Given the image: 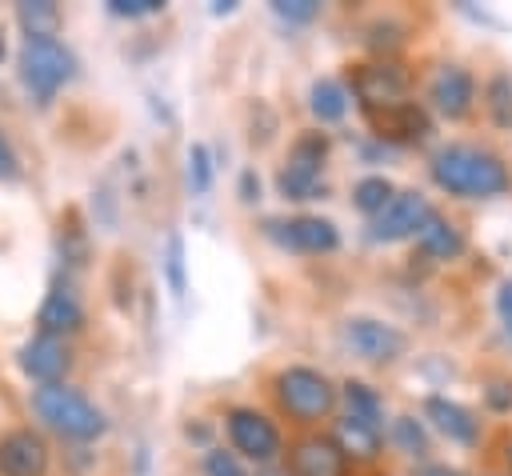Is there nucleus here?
<instances>
[{"label": "nucleus", "mask_w": 512, "mask_h": 476, "mask_svg": "<svg viewBox=\"0 0 512 476\" xmlns=\"http://www.w3.org/2000/svg\"><path fill=\"white\" fill-rule=\"evenodd\" d=\"M432 180L452 196H504L512 176L500 156L472 148V144H448L432 156Z\"/></svg>", "instance_id": "obj_1"}, {"label": "nucleus", "mask_w": 512, "mask_h": 476, "mask_svg": "<svg viewBox=\"0 0 512 476\" xmlns=\"http://www.w3.org/2000/svg\"><path fill=\"white\" fill-rule=\"evenodd\" d=\"M32 408H36V416H40L52 432H60V436H68V440H96V436L108 428L104 412H100L84 392H76V388H68V384H40V388L32 392Z\"/></svg>", "instance_id": "obj_2"}, {"label": "nucleus", "mask_w": 512, "mask_h": 476, "mask_svg": "<svg viewBox=\"0 0 512 476\" xmlns=\"http://www.w3.org/2000/svg\"><path fill=\"white\" fill-rule=\"evenodd\" d=\"M20 76H24L28 92L40 104H48L76 76V56L60 40H24V48H20Z\"/></svg>", "instance_id": "obj_3"}, {"label": "nucleus", "mask_w": 512, "mask_h": 476, "mask_svg": "<svg viewBox=\"0 0 512 476\" xmlns=\"http://www.w3.org/2000/svg\"><path fill=\"white\" fill-rule=\"evenodd\" d=\"M276 396L280 404L300 416V420H320L332 412L336 404V388L328 384V376H320L316 368H284L276 376Z\"/></svg>", "instance_id": "obj_4"}, {"label": "nucleus", "mask_w": 512, "mask_h": 476, "mask_svg": "<svg viewBox=\"0 0 512 476\" xmlns=\"http://www.w3.org/2000/svg\"><path fill=\"white\" fill-rule=\"evenodd\" d=\"M344 344L360 356V360H372V364H388L396 360L404 348H408V336L384 320H372V316H356L344 324Z\"/></svg>", "instance_id": "obj_5"}, {"label": "nucleus", "mask_w": 512, "mask_h": 476, "mask_svg": "<svg viewBox=\"0 0 512 476\" xmlns=\"http://www.w3.org/2000/svg\"><path fill=\"white\" fill-rule=\"evenodd\" d=\"M432 208L420 192H396L380 216H372V240H408V236H420V228L428 224Z\"/></svg>", "instance_id": "obj_6"}, {"label": "nucleus", "mask_w": 512, "mask_h": 476, "mask_svg": "<svg viewBox=\"0 0 512 476\" xmlns=\"http://www.w3.org/2000/svg\"><path fill=\"white\" fill-rule=\"evenodd\" d=\"M264 236L292 252H332L340 244V232L332 220L320 216H296V220H264Z\"/></svg>", "instance_id": "obj_7"}, {"label": "nucleus", "mask_w": 512, "mask_h": 476, "mask_svg": "<svg viewBox=\"0 0 512 476\" xmlns=\"http://www.w3.org/2000/svg\"><path fill=\"white\" fill-rule=\"evenodd\" d=\"M228 436H232L236 452H244L256 464H268L280 452V436H276L272 420L260 416V412H252V408H232L228 412Z\"/></svg>", "instance_id": "obj_8"}, {"label": "nucleus", "mask_w": 512, "mask_h": 476, "mask_svg": "<svg viewBox=\"0 0 512 476\" xmlns=\"http://www.w3.org/2000/svg\"><path fill=\"white\" fill-rule=\"evenodd\" d=\"M356 96L360 104L372 112V108H392V104H404L408 96V76L404 68L396 64H364L356 72Z\"/></svg>", "instance_id": "obj_9"}, {"label": "nucleus", "mask_w": 512, "mask_h": 476, "mask_svg": "<svg viewBox=\"0 0 512 476\" xmlns=\"http://www.w3.org/2000/svg\"><path fill=\"white\" fill-rule=\"evenodd\" d=\"M48 472V448L36 432L16 428L0 440V476H44Z\"/></svg>", "instance_id": "obj_10"}, {"label": "nucleus", "mask_w": 512, "mask_h": 476, "mask_svg": "<svg viewBox=\"0 0 512 476\" xmlns=\"http://www.w3.org/2000/svg\"><path fill=\"white\" fill-rule=\"evenodd\" d=\"M68 364H72V356H68L64 340H56V336H32V340L20 348V368H24V376H32V380H40V384H60V376L68 372Z\"/></svg>", "instance_id": "obj_11"}, {"label": "nucleus", "mask_w": 512, "mask_h": 476, "mask_svg": "<svg viewBox=\"0 0 512 476\" xmlns=\"http://www.w3.org/2000/svg\"><path fill=\"white\" fill-rule=\"evenodd\" d=\"M428 96H432V104H436V112H440V116H448V120H460V116L472 108L476 84H472V76H468L464 68H456V64H444V68L432 76V88H428Z\"/></svg>", "instance_id": "obj_12"}, {"label": "nucleus", "mask_w": 512, "mask_h": 476, "mask_svg": "<svg viewBox=\"0 0 512 476\" xmlns=\"http://www.w3.org/2000/svg\"><path fill=\"white\" fill-rule=\"evenodd\" d=\"M368 120H372V128H376L380 136H388V140H424V136L432 132L428 112H424L420 104H412V100L392 104V108H372Z\"/></svg>", "instance_id": "obj_13"}, {"label": "nucleus", "mask_w": 512, "mask_h": 476, "mask_svg": "<svg viewBox=\"0 0 512 476\" xmlns=\"http://www.w3.org/2000/svg\"><path fill=\"white\" fill-rule=\"evenodd\" d=\"M36 324H40V336H64V332H76L84 324V308L76 300V292L68 284H52V292L44 296L40 312H36Z\"/></svg>", "instance_id": "obj_14"}, {"label": "nucleus", "mask_w": 512, "mask_h": 476, "mask_svg": "<svg viewBox=\"0 0 512 476\" xmlns=\"http://www.w3.org/2000/svg\"><path fill=\"white\" fill-rule=\"evenodd\" d=\"M424 412H428V420H432L448 440H456V444H476L480 420H476L464 404L444 400V396H428V400H424Z\"/></svg>", "instance_id": "obj_15"}, {"label": "nucleus", "mask_w": 512, "mask_h": 476, "mask_svg": "<svg viewBox=\"0 0 512 476\" xmlns=\"http://www.w3.org/2000/svg\"><path fill=\"white\" fill-rule=\"evenodd\" d=\"M292 472L296 476H344L348 456L340 452L336 440H304L292 452Z\"/></svg>", "instance_id": "obj_16"}, {"label": "nucleus", "mask_w": 512, "mask_h": 476, "mask_svg": "<svg viewBox=\"0 0 512 476\" xmlns=\"http://www.w3.org/2000/svg\"><path fill=\"white\" fill-rule=\"evenodd\" d=\"M336 444L344 456H356V460H372L380 452V428L360 420V416H344L336 424Z\"/></svg>", "instance_id": "obj_17"}, {"label": "nucleus", "mask_w": 512, "mask_h": 476, "mask_svg": "<svg viewBox=\"0 0 512 476\" xmlns=\"http://www.w3.org/2000/svg\"><path fill=\"white\" fill-rule=\"evenodd\" d=\"M16 20L28 40H56L64 16L52 0H24V4H16Z\"/></svg>", "instance_id": "obj_18"}, {"label": "nucleus", "mask_w": 512, "mask_h": 476, "mask_svg": "<svg viewBox=\"0 0 512 476\" xmlns=\"http://www.w3.org/2000/svg\"><path fill=\"white\" fill-rule=\"evenodd\" d=\"M420 248L428 252V256H436V260H456L460 252H464V236H460V228L456 224H448L444 216H428V224L420 228Z\"/></svg>", "instance_id": "obj_19"}, {"label": "nucleus", "mask_w": 512, "mask_h": 476, "mask_svg": "<svg viewBox=\"0 0 512 476\" xmlns=\"http://www.w3.org/2000/svg\"><path fill=\"white\" fill-rule=\"evenodd\" d=\"M312 112H316V120H324V124H332V120H340L344 112H348V92H344V84L340 80H316L312 84Z\"/></svg>", "instance_id": "obj_20"}, {"label": "nucleus", "mask_w": 512, "mask_h": 476, "mask_svg": "<svg viewBox=\"0 0 512 476\" xmlns=\"http://www.w3.org/2000/svg\"><path fill=\"white\" fill-rule=\"evenodd\" d=\"M324 156H328V140H324L320 132H308V136H300V140L292 144V160H288V168H300V172L320 176Z\"/></svg>", "instance_id": "obj_21"}, {"label": "nucleus", "mask_w": 512, "mask_h": 476, "mask_svg": "<svg viewBox=\"0 0 512 476\" xmlns=\"http://www.w3.org/2000/svg\"><path fill=\"white\" fill-rule=\"evenodd\" d=\"M392 196H396V192H392V184H388L384 176H364V180L352 188L356 208H360V212H368V216H380V212H384V204H388Z\"/></svg>", "instance_id": "obj_22"}, {"label": "nucleus", "mask_w": 512, "mask_h": 476, "mask_svg": "<svg viewBox=\"0 0 512 476\" xmlns=\"http://www.w3.org/2000/svg\"><path fill=\"white\" fill-rule=\"evenodd\" d=\"M344 400H348V416H360V420H368V424L380 428V412H384V404H380V396H376L368 384L348 380V384H344Z\"/></svg>", "instance_id": "obj_23"}, {"label": "nucleus", "mask_w": 512, "mask_h": 476, "mask_svg": "<svg viewBox=\"0 0 512 476\" xmlns=\"http://www.w3.org/2000/svg\"><path fill=\"white\" fill-rule=\"evenodd\" d=\"M276 184H280V192L288 200H316V196H324V180L312 176V172H300V168H284L276 176Z\"/></svg>", "instance_id": "obj_24"}, {"label": "nucleus", "mask_w": 512, "mask_h": 476, "mask_svg": "<svg viewBox=\"0 0 512 476\" xmlns=\"http://www.w3.org/2000/svg\"><path fill=\"white\" fill-rule=\"evenodd\" d=\"M392 440H396V448L408 452V456H424V452H428V436H424L420 420H412V416H400V420L392 424Z\"/></svg>", "instance_id": "obj_25"}, {"label": "nucleus", "mask_w": 512, "mask_h": 476, "mask_svg": "<svg viewBox=\"0 0 512 476\" xmlns=\"http://www.w3.org/2000/svg\"><path fill=\"white\" fill-rule=\"evenodd\" d=\"M188 184H192V192H208L212 188V156H208L204 144L188 148Z\"/></svg>", "instance_id": "obj_26"}, {"label": "nucleus", "mask_w": 512, "mask_h": 476, "mask_svg": "<svg viewBox=\"0 0 512 476\" xmlns=\"http://www.w3.org/2000/svg\"><path fill=\"white\" fill-rule=\"evenodd\" d=\"M488 108H492V120L496 124H512V80L508 76H496L488 84Z\"/></svg>", "instance_id": "obj_27"}, {"label": "nucleus", "mask_w": 512, "mask_h": 476, "mask_svg": "<svg viewBox=\"0 0 512 476\" xmlns=\"http://www.w3.org/2000/svg\"><path fill=\"white\" fill-rule=\"evenodd\" d=\"M168 284H172L176 296H184V288H188V280H184V240L180 236L168 240Z\"/></svg>", "instance_id": "obj_28"}, {"label": "nucleus", "mask_w": 512, "mask_h": 476, "mask_svg": "<svg viewBox=\"0 0 512 476\" xmlns=\"http://www.w3.org/2000/svg\"><path fill=\"white\" fill-rule=\"evenodd\" d=\"M272 12L284 16V20H292V24H308V20L320 12V4H316V0H276Z\"/></svg>", "instance_id": "obj_29"}, {"label": "nucleus", "mask_w": 512, "mask_h": 476, "mask_svg": "<svg viewBox=\"0 0 512 476\" xmlns=\"http://www.w3.org/2000/svg\"><path fill=\"white\" fill-rule=\"evenodd\" d=\"M204 472H208V476H244L240 460H236L232 452H220V448H212V452L204 456Z\"/></svg>", "instance_id": "obj_30"}, {"label": "nucleus", "mask_w": 512, "mask_h": 476, "mask_svg": "<svg viewBox=\"0 0 512 476\" xmlns=\"http://www.w3.org/2000/svg\"><path fill=\"white\" fill-rule=\"evenodd\" d=\"M112 16H152L164 8V0H108Z\"/></svg>", "instance_id": "obj_31"}, {"label": "nucleus", "mask_w": 512, "mask_h": 476, "mask_svg": "<svg viewBox=\"0 0 512 476\" xmlns=\"http://www.w3.org/2000/svg\"><path fill=\"white\" fill-rule=\"evenodd\" d=\"M484 396H488V408H496V412H508L512 408V384L508 380H492L484 388Z\"/></svg>", "instance_id": "obj_32"}, {"label": "nucleus", "mask_w": 512, "mask_h": 476, "mask_svg": "<svg viewBox=\"0 0 512 476\" xmlns=\"http://www.w3.org/2000/svg\"><path fill=\"white\" fill-rule=\"evenodd\" d=\"M16 176H20V156L8 144V136L0 132V180H16Z\"/></svg>", "instance_id": "obj_33"}, {"label": "nucleus", "mask_w": 512, "mask_h": 476, "mask_svg": "<svg viewBox=\"0 0 512 476\" xmlns=\"http://www.w3.org/2000/svg\"><path fill=\"white\" fill-rule=\"evenodd\" d=\"M496 312H500L504 328L512 332V280H504V284H500V292H496Z\"/></svg>", "instance_id": "obj_34"}, {"label": "nucleus", "mask_w": 512, "mask_h": 476, "mask_svg": "<svg viewBox=\"0 0 512 476\" xmlns=\"http://www.w3.org/2000/svg\"><path fill=\"white\" fill-rule=\"evenodd\" d=\"M240 196H244V200H256V196H260V184H256V176H252V172H244V176H240Z\"/></svg>", "instance_id": "obj_35"}, {"label": "nucleus", "mask_w": 512, "mask_h": 476, "mask_svg": "<svg viewBox=\"0 0 512 476\" xmlns=\"http://www.w3.org/2000/svg\"><path fill=\"white\" fill-rule=\"evenodd\" d=\"M416 476H464V472H456V468H448V464H424Z\"/></svg>", "instance_id": "obj_36"}, {"label": "nucleus", "mask_w": 512, "mask_h": 476, "mask_svg": "<svg viewBox=\"0 0 512 476\" xmlns=\"http://www.w3.org/2000/svg\"><path fill=\"white\" fill-rule=\"evenodd\" d=\"M260 476H288V472H260Z\"/></svg>", "instance_id": "obj_37"}, {"label": "nucleus", "mask_w": 512, "mask_h": 476, "mask_svg": "<svg viewBox=\"0 0 512 476\" xmlns=\"http://www.w3.org/2000/svg\"><path fill=\"white\" fill-rule=\"evenodd\" d=\"M508 468H512V444H508Z\"/></svg>", "instance_id": "obj_38"}, {"label": "nucleus", "mask_w": 512, "mask_h": 476, "mask_svg": "<svg viewBox=\"0 0 512 476\" xmlns=\"http://www.w3.org/2000/svg\"><path fill=\"white\" fill-rule=\"evenodd\" d=\"M0 56H4V44H0Z\"/></svg>", "instance_id": "obj_39"}]
</instances>
